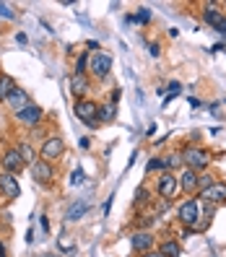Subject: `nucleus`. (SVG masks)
I'll return each mask as SVG.
<instances>
[{
    "instance_id": "nucleus-26",
    "label": "nucleus",
    "mask_w": 226,
    "mask_h": 257,
    "mask_svg": "<svg viewBox=\"0 0 226 257\" xmlns=\"http://www.w3.org/2000/svg\"><path fill=\"white\" fill-rule=\"evenodd\" d=\"M166 171V159H151L149 161V171Z\"/></svg>"
},
{
    "instance_id": "nucleus-10",
    "label": "nucleus",
    "mask_w": 226,
    "mask_h": 257,
    "mask_svg": "<svg viewBox=\"0 0 226 257\" xmlns=\"http://www.w3.org/2000/svg\"><path fill=\"white\" fill-rule=\"evenodd\" d=\"M31 174H34V179L37 182H42V184H47L52 177H55V169L50 167V161H34L31 164Z\"/></svg>"
},
{
    "instance_id": "nucleus-16",
    "label": "nucleus",
    "mask_w": 226,
    "mask_h": 257,
    "mask_svg": "<svg viewBox=\"0 0 226 257\" xmlns=\"http://www.w3.org/2000/svg\"><path fill=\"white\" fill-rule=\"evenodd\" d=\"M86 213H88V200H75L71 208H68L65 218H68V221H81Z\"/></svg>"
},
{
    "instance_id": "nucleus-19",
    "label": "nucleus",
    "mask_w": 226,
    "mask_h": 257,
    "mask_svg": "<svg viewBox=\"0 0 226 257\" xmlns=\"http://www.w3.org/2000/svg\"><path fill=\"white\" fill-rule=\"evenodd\" d=\"M16 91V81L10 76H0V99H8Z\"/></svg>"
},
{
    "instance_id": "nucleus-22",
    "label": "nucleus",
    "mask_w": 226,
    "mask_h": 257,
    "mask_svg": "<svg viewBox=\"0 0 226 257\" xmlns=\"http://www.w3.org/2000/svg\"><path fill=\"white\" fill-rule=\"evenodd\" d=\"M18 154H21V159H24L26 164H34V161H37V154H34V148H31L29 143H21V146H18Z\"/></svg>"
},
{
    "instance_id": "nucleus-31",
    "label": "nucleus",
    "mask_w": 226,
    "mask_h": 257,
    "mask_svg": "<svg viewBox=\"0 0 226 257\" xmlns=\"http://www.w3.org/2000/svg\"><path fill=\"white\" fill-rule=\"evenodd\" d=\"M169 91H172V93H174V96H177V93H179V91H182V86H179V84H177V81H172V84H169Z\"/></svg>"
},
{
    "instance_id": "nucleus-36",
    "label": "nucleus",
    "mask_w": 226,
    "mask_h": 257,
    "mask_svg": "<svg viewBox=\"0 0 226 257\" xmlns=\"http://www.w3.org/2000/svg\"><path fill=\"white\" fill-rule=\"evenodd\" d=\"M0 257H5V247H3V244H0Z\"/></svg>"
},
{
    "instance_id": "nucleus-9",
    "label": "nucleus",
    "mask_w": 226,
    "mask_h": 257,
    "mask_svg": "<svg viewBox=\"0 0 226 257\" xmlns=\"http://www.w3.org/2000/svg\"><path fill=\"white\" fill-rule=\"evenodd\" d=\"M63 151H65V146H63L60 138H47L44 146H42V159L44 161H55V159L63 156Z\"/></svg>"
},
{
    "instance_id": "nucleus-14",
    "label": "nucleus",
    "mask_w": 226,
    "mask_h": 257,
    "mask_svg": "<svg viewBox=\"0 0 226 257\" xmlns=\"http://www.w3.org/2000/svg\"><path fill=\"white\" fill-rule=\"evenodd\" d=\"M16 117H18V122H24V125H39V120H42V109L34 107V104H29V107L21 109Z\"/></svg>"
},
{
    "instance_id": "nucleus-17",
    "label": "nucleus",
    "mask_w": 226,
    "mask_h": 257,
    "mask_svg": "<svg viewBox=\"0 0 226 257\" xmlns=\"http://www.w3.org/2000/svg\"><path fill=\"white\" fill-rule=\"evenodd\" d=\"M159 252H161L164 257H179V255H182V247H179L177 239H164L161 247H159Z\"/></svg>"
},
{
    "instance_id": "nucleus-1",
    "label": "nucleus",
    "mask_w": 226,
    "mask_h": 257,
    "mask_svg": "<svg viewBox=\"0 0 226 257\" xmlns=\"http://www.w3.org/2000/svg\"><path fill=\"white\" fill-rule=\"evenodd\" d=\"M75 117L81 122H86L88 127H99V104L96 101H88V99H78L75 101V107H73Z\"/></svg>"
},
{
    "instance_id": "nucleus-25",
    "label": "nucleus",
    "mask_w": 226,
    "mask_h": 257,
    "mask_svg": "<svg viewBox=\"0 0 226 257\" xmlns=\"http://www.w3.org/2000/svg\"><path fill=\"white\" fill-rule=\"evenodd\" d=\"M213 182H216V179H213V174H198V190L200 192L206 190V187H211Z\"/></svg>"
},
{
    "instance_id": "nucleus-21",
    "label": "nucleus",
    "mask_w": 226,
    "mask_h": 257,
    "mask_svg": "<svg viewBox=\"0 0 226 257\" xmlns=\"http://www.w3.org/2000/svg\"><path fill=\"white\" fill-rule=\"evenodd\" d=\"M115 114H117V104H107V107H101L99 109V120H104V122H112L115 120Z\"/></svg>"
},
{
    "instance_id": "nucleus-7",
    "label": "nucleus",
    "mask_w": 226,
    "mask_h": 257,
    "mask_svg": "<svg viewBox=\"0 0 226 257\" xmlns=\"http://www.w3.org/2000/svg\"><path fill=\"white\" fill-rule=\"evenodd\" d=\"M130 247H133V252H141V255L151 252L153 250V234L151 231H135L130 237Z\"/></svg>"
},
{
    "instance_id": "nucleus-35",
    "label": "nucleus",
    "mask_w": 226,
    "mask_h": 257,
    "mask_svg": "<svg viewBox=\"0 0 226 257\" xmlns=\"http://www.w3.org/2000/svg\"><path fill=\"white\" fill-rule=\"evenodd\" d=\"M216 31H219V34H224V37H226V18H224V23H221V26H219Z\"/></svg>"
},
{
    "instance_id": "nucleus-28",
    "label": "nucleus",
    "mask_w": 226,
    "mask_h": 257,
    "mask_svg": "<svg viewBox=\"0 0 226 257\" xmlns=\"http://www.w3.org/2000/svg\"><path fill=\"white\" fill-rule=\"evenodd\" d=\"M146 200H149V192H146V190L135 192V205H141V203H146Z\"/></svg>"
},
{
    "instance_id": "nucleus-33",
    "label": "nucleus",
    "mask_w": 226,
    "mask_h": 257,
    "mask_svg": "<svg viewBox=\"0 0 226 257\" xmlns=\"http://www.w3.org/2000/svg\"><path fill=\"white\" fill-rule=\"evenodd\" d=\"M39 224H42V229H44V231H50V224H47V218H44V216L39 218Z\"/></svg>"
},
{
    "instance_id": "nucleus-32",
    "label": "nucleus",
    "mask_w": 226,
    "mask_h": 257,
    "mask_svg": "<svg viewBox=\"0 0 226 257\" xmlns=\"http://www.w3.org/2000/svg\"><path fill=\"white\" fill-rule=\"evenodd\" d=\"M151 55H153V57H159V55H161V52H159V44H151Z\"/></svg>"
},
{
    "instance_id": "nucleus-29",
    "label": "nucleus",
    "mask_w": 226,
    "mask_h": 257,
    "mask_svg": "<svg viewBox=\"0 0 226 257\" xmlns=\"http://www.w3.org/2000/svg\"><path fill=\"white\" fill-rule=\"evenodd\" d=\"M0 16H3V18H13L16 13H13V10H10L5 3H0Z\"/></svg>"
},
{
    "instance_id": "nucleus-15",
    "label": "nucleus",
    "mask_w": 226,
    "mask_h": 257,
    "mask_svg": "<svg viewBox=\"0 0 226 257\" xmlns=\"http://www.w3.org/2000/svg\"><path fill=\"white\" fill-rule=\"evenodd\" d=\"M5 101H8V107H10V109H13L16 114H18L21 109H26V107H29V96H26V93H24V91H21V88H16V91H13V93H10V96H8Z\"/></svg>"
},
{
    "instance_id": "nucleus-12",
    "label": "nucleus",
    "mask_w": 226,
    "mask_h": 257,
    "mask_svg": "<svg viewBox=\"0 0 226 257\" xmlns=\"http://www.w3.org/2000/svg\"><path fill=\"white\" fill-rule=\"evenodd\" d=\"M224 10H219V5L216 3H206V10H203V21L208 23V26H213V29H219L221 23H224Z\"/></svg>"
},
{
    "instance_id": "nucleus-18",
    "label": "nucleus",
    "mask_w": 226,
    "mask_h": 257,
    "mask_svg": "<svg viewBox=\"0 0 226 257\" xmlns=\"http://www.w3.org/2000/svg\"><path fill=\"white\" fill-rule=\"evenodd\" d=\"M71 93H75V96H83V93H88V81H86V76H73V78H71Z\"/></svg>"
},
{
    "instance_id": "nucleus-11",
    "label": "nucleus",
    "mask_w": 226,
    "mask_h": 257,
    "mask_svg": "<svg viewBox=\"0 0 226 257\" xmlns=\"http://www.w3.org/2000/svg\"><path fill=\"white\" fill-rule=\"evenodd\" d=\"M24 159H21V154H18V148H10V151H5L3 154V169L8 171V174H16V171H21V167H24Z\"/></svg>"
},
{
    "instance_id": "nucleus-27",
    "label": "nucleus",
    "mask_w": 226,
    "mask_h": 257,
    "mask_svg": "<svg viewBox=\"0 0 226 257\" xmlns=\"http://www.w3.org/2000/svg\"><path fill=\"white\" fill-rule=\"evenodd\" d=\"M83 182H86L83 169H75V171H73V177H71V184H83Z\"/></svg>"
},
{
    "instance_id": "nucleus-4",
    "label": "nucleus",
    "mask_w": 226,
    "mask_h": 257,
    "mask_svg": "<svg viewBox=\"0 0 226 257\" xmlns=\"http://www.w3.org/2000/svg\"><path fill=\"white\" fill-rule=\"evenodd\" d=\"M200 200L206 205H224L226 203V182H213L211 187H206V190L200 192Z\"/></svg>"
},
{
    "instance_id": "nucleus-20",
    "label": "nucleus",
    "mask_w": 226,
    "mask_h": 257,
    "mask_svg": "<svg viewBox=\"0 0 226 257\" xmlns=\"http://www.w3.org/2000/svg\"><path fill=\"white\" fill-rule=\"evenodd\" d=\"M185 164V156L179 154V151H174V154H169L166 156V171H172V169H179Z\"/></svg>"
},
{
    "instance_id": "nucleus-2",
    "label": "nucleus",
    "mask_w": 226,
    "mask_h": 257,
    "mask_svg": "<svg viewBox=\"0 0 226 257\" xmlns=\"http://www.w3.org/2000/svg\"><path fill=\"white\" fill-rule=\"evenodd\" d=\"M177 216H179V224H182V226L195 229V226H198V218H203V213H200V203H198V200H185L182 205H179Z\"/></svg>"
},
{
    "instance_id": "nucleus-13",
    "label": "nucleus",
    "mask_w": 226,
    "mask_h": 257,
    "mask_svg": "<svg viewBox=\"0 0 226 257\" xmlns=\"http://www.w3.org/2000/svg\"><path fill=\"white\" fill-rule=\"evenodd\" d=\"M177 182H179V190H185V192H195V190H198V171L185 167V171L177 177Z\"/></svg>"
},
{
    "instance_id": "nucleus-5",
    "label": "nucleus",
    "mask_w": 226,
    "mask_h": 257,
    "mask_svg": "<svg viewBox=\"0 0 226 257\" xmlns=\"http://www.w3.org/2000/svg\"><path fill=\"white\" fill-rule=\"evenodd\" d=\"M88 65H91V76L94 78H107L112 73V57L107 52H94Z\"/></svg>"
},
{
    "instance_id": "nucleus-6",
    "label": "nucleus",
    "mask_w": 226,
    "mask_h": 257,
    "mask_svg": "<svg viewBox=\"0 0 226 257\" xmlns=\"http://www.w3.org/2000/svg\"><path fill=\"white\" fill-rule=\"evenodd\" d=\"M179 190V182L172 171H161L159 182H156V192H159V197H164V200H169V197H174Z\"/></svg>"
},
{
    "instance_id": "nucleus-34",
    "label": "nucleus",
    "mask_w": 226,
    "mask_h": 257,
    "mask_svg": "<svg viewBox=\"0 0 226 257\" xmlns=\"http://www.w3.org/2000/svg\"><path fill=\"white\" fill-rule=\"evenodd\" d=\"M143 257H164V255H161V252H153V250H151V252H146Z\"/></svg>"
},
{
    "instance_id": "nucleus-30",
    "label": "nucleus",
    "mask_w": 226,
    "mask_h": 257,
    "mask_svg": "<svg viewBox=\"0 0 226 257\" xmlns=\"http://www.w3.org/2000/svg\"><path fill=\"white\" fill-rule=\"evenodd\" d=\"M112 200H115V195H112V197H107V203H104V210H101V216H109V210H112Z\"/></svg>"
},
{
    "instance_id": "nucleus-24",
    "label": "nucleus",
    "mask_w": 226,
    "mask_h": 257,
    "mask_svg": "<svg viewBox=\"0 0 226 257\" xmlns=\"http://www.w3.org/2000/svg\"><path fill=\"white\" fill-rule=\"evenodd\" d=\"M128 21H135V23H149L151 21V10L149 8H138L135 16H128Z\"/></svg>"
},
{
    "instance_id": "nucleus-23",
    "label": "nucleus",
    "mask_w": 226,
    "mask_h": 257,
    "mask_svg": "<svg viewBox=\"0 0 226 257\" xmlns=\"http://www.w3.org/2000/svg\"><path fill=\"white\" fill-rule=\"evenodd\" d=\"M88 60H91V57H88V52H81V57L75 60V70H73V76H86L83 70H86Z\"/></svg>"
},
{
    "instance_id": "nucleus-3",
    "label": "nucleus",
    "mask_w": 226,
    "mask_h": 257,
    "mask_svg": "<svg viewBox=\"0 0 226 257\" xmlns=\"http://www.w3.org/2000/svg\"><path fill=\"white\" fill-rule=\"evenodd\" d=\"M185 167L187 169H195L198 174L203 169H208V164H211V156H208V151H203V148H185Z\"/></svg>"
},
{
    "instance_id": "nucleus-8",
    "label": "nucleus",
    "mask_w": 226,
    "mask_h": 257,
    "mask_svg": "<svg viewBox=\"0 0 226 257\" xmlns=\"http://www.w3.org/2000/svg\"><path fill=\"white\" fill-rule=\"evenodd\" d=\"M0 192H3V197H8V200H16V197L21 195L18 179L13 177V174H8V171L0 174Z\"/></svg>"
}]
</instances>
